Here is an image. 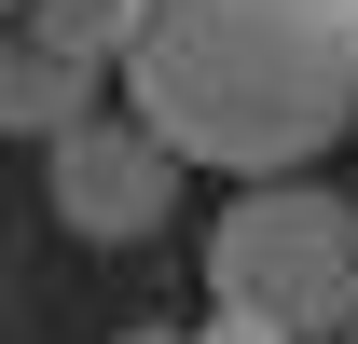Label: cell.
<instances>
[{
	"label": "cell",
	"instance_id": "7",
	"mask_svg": "<svg viewBox=\"0 0 358 344\" xmlns=\"http://www.w3.org/2000/svg\"><path fill=\"white\" fill-rule=\"evenodd\" d=\"M124 344H193V331H124Z\"/></svg>",
	"mask_w": 358,
	"mask_h": 344
},
{
	"label": "cell",
	"instance_id": "3",
	"mask_svg": "<svg viewBox=\"0 0 358 344\" xmlns=\"http://www.w3.org/2000/svg\"><path fill=\"white\" fill-rule=\"evenodd\" d=\"M42 179H55V220L69 234H96V248H138V234H166L179 220V152L138 110H83L69 138H42Z\"/></svg>",
	"mask_w": 358,
	"mask_h": 344
},
{
	"label": "cell",
	"instance_id": "8",
	"mask_svg": "<svg viewBox=\"0 0 358 344\" xmlns=\"http://www.w3.org/2000/svg\"><path fill=\"white\" fill-rule=\"evenodd\" d=\"M0 14H14V0H0Z\"/></svg>",
	"mask_w": 358,
	"mask_h": 344
},
{
	"label": "cell",
	"instance_id": "1",
	"mask_svg": "<svg viewBox=\"0 0 358 344\" xmlns=\"http://www.w3.org/2000/svg\"><path fill=\"white\" fill-rule=\"evenodd\" d=\"M124 110L179 166L303 179L331 138H358V0H152Z\"/></svg>",
	"mask_w": 358,
	"mask_h": 344
},
{
	"label": "cell",
	"instance_id": "9",
	"mask_svg": "<svg viewBox=\"0 0 358 344\" xmlns=\"http://www.w3.org/2000/svg\"><path fill=\"white\" fill-rule=\"evenodd\" d=\"M345 344H358V331H345Z\"/></svg>",
	"mask_w": 358,
	"mask_h": 344
},
{
	"label": "cell",
	"instance_id": "5",
	"mask_svg": "<svg viewBox=\"0 0 358 344\" xmlns=\"http://www.w3.org/2000/svg\"><path fill=\"white\" fill-rule=\"evenodd\" d=\"M14 14H28L55 55H83V69H124L138 28H152V0H14Z\"/></svg>",
	"mask_w": 358,
	"mask_h": 344
},
{
	"label": "cell",
	"instance_id": "6",
	"mask_svg": "<svg viewBox=\"0 0 358 344\" xmlns=\"http://www.w3.org/2000/svg\"><path fill=\"white\" fill-rule=\"evenodd\" d=\"M193 344H289V331H262V317H234V303H207V317H193Z\"/></svg>",
	"mask_w": 358,
	"mask_h": 344
},
{
	"label": "cell",
	"instance_id": "2",
	"mask_svg": "<svg viewBox=\"0 0 358 344\" xmlns=\"http://www.w3.org/2000/svg\"><path fill=\"white\" fill-rule=\"evenodd\" d=\"M207 303H234L289 344H345L358 331V193L345 179H248L207 220Z\"/></svg>",
	"mask_w": 358,
	"mask_h": 344
},
{
	"label": "cell",
	"instance_id": "4",
	"mask_svg": "<svg viewBox=\"0 0 358 344\" xmlns=\"http://www.w3.org/2000/svg\"><path fill=\"white\" fill-rule=\"evenodd\" d=\"M83 110H110V69L55 55L28 14H0V138H69Z\"/></svg>",
	"mask_w": 358,
	"mask_h": 344
}]
</instances>
